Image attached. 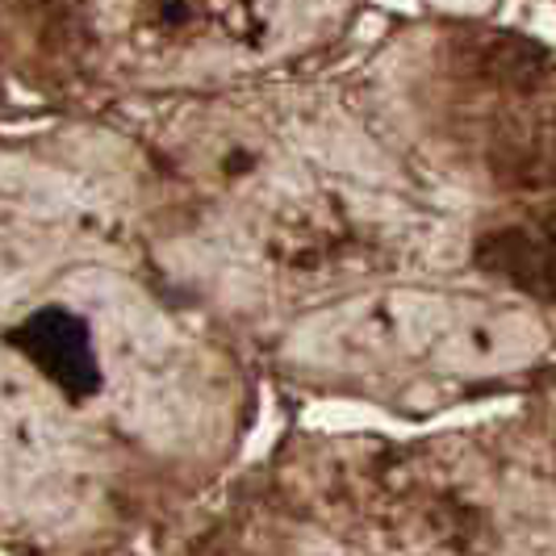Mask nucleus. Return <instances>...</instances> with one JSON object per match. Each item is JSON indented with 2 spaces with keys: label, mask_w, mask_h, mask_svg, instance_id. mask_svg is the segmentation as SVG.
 <instances>
[{
  "label": "nucleus",
  "mask_w": 556,
  "mask_h": 556,
  "mask_svg": "<svg viewBox=\"0 0 556 556\" xmlns=\"http://www.w3.org/2000/svg\"><path fill=\"white\" fill-rule=\"evenodd\" d=\"M477 268L510 280L515 289L535 293V298H553V243L544 235H535L528 226H498L490 235L477 239Z\"/></svg>",
  "instance_id": "f03ea898"
},
{
  "label": "nucleus",
  "mask_w": 556,
  "mask_h": 556,
  "mask_svg": "<svg viewBox=\"0 0 556 556\" xmlns=\"http://www.w3.org/2000/svg\"><path fill=\"white\" fill-rule=\"evenodd\" d=\"M4 343L17 356H26L72 406L101 393V361L92 348V327L76 309L38 306L4 334Z\"/></svg>",
  "instance_id": "f257e3e1"
}]
</instances>
